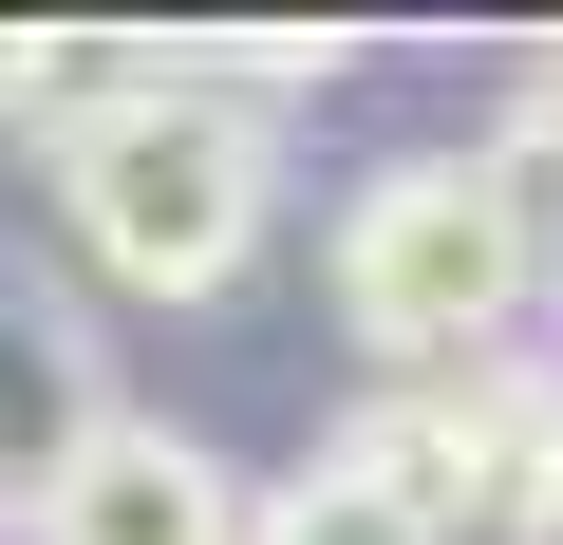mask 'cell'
Wrapping results in <instances>:
<instances>
[{
	"label": "cell",
	"instance_id": "4",
	"mask_svg": "<svg viewBox=\"0 0 563 545\" xmlns=\"http://www.w3.org/2000/svg\"><path fill=\"white\" fill-rule=\"evenodd\" d=\"M38 545H244V470L207 451V433H169V414H95L76 451H57V489L20 508Z\"/></svg>",
	"mask_w": 563,
	"mask_h": 545
},
{
	"label": "cell",
	"instance_id": "2",
	"mask_svg": "<svg viewBox=\"0 0 563 545\" xmlns=\"http://www.w3.org/2000/svg\"><path fill=\"white\" fill-rule=\"evenodd\" d=\"M526 283H544V226H526L507 151H395V170L339 207V320H357L395 377L507 358Z\"/></svg>",
	"mask_w": 563,
	"mask_h": 545
},
{
	"label": "cell",
	"instance_id": "5",
	"mask_svg": "<svg viewBox=\"0 0 563 545\" xmlns=\"http://www.w3.org/2000/svg\"><path fill=\"white\" fill-rule=\"evenodd\" d=\"M113 414V377H95V320L38 283V263H0V508H38L57 489V451Z\"/></svg>",
	"mask_w": 563,
	"mask_h": 545
},
{
	"label": "cell",
	"instance_id": "10",
	"mask_svg": "<svg viewBox=\"0 0 563 545\" xmlns=\"http://www.w3.org/2000/svg\"><path fill=\"white\" fill-rule=\"evenodd\" d=\"M544 545H563V526H544Z\"/></svg>",
	"mask_w": 563,
	"mask_h": 545
},
{
	"label": "cell",
	"instance_id": "6",
	"mask_svg": "<svg viewBox=\"0 0 563 545\" xmlns=\"http://www.w3.org/2000/svg\"><path fill=\"white\" fill-rule=\"evenodd\" d=\"M244 545H413V526H395L376 489H339V470H301V489H263V508H244Z\"/></svg>",
	"mask_w": 563,
	"mask_h": 545
},
{
	"label": "cell",
	"instance_id": "1",
	"mask_svg": "<svg viewBox=\"0 0 563 545\" xmlns=\"http://www.w3.org/2000/svg\"><path fill=\"white\" fill-rule=\"evenodd\" d=\"M38 170H57L76 244L113 263L132 302H225L244 263H263V226H282V132H263L244 95L169 76V57L76 76L57 132H38Z\"/></svg>",
	"mask_w": 563,
	"mask_h": 545
},
{
	"label": "cell",
	"instance_id": "7",
	"mask_svg": "<svg viewBox=\"0 0 563 545\" xmlns=\"http://www.w3.org/2000/svg\"><path fill=\"white\" fill-rule=\"evenodd\" d=\"M57 95H76V57H57V39H0V113H38V132H57Z\"/></svg>",
	"mask_w": 563,
	"mask_h": 545
},
{
	"label": "cell",
	"instance_id": "9",
	"mask_svg": "<svg viewBox=\"0 0 563 545\" xmlns=\"http://www.w3.org/2000/svg\"><path fill=\"white\" fill-rule=\"evenodd\" d=\"M544 302H563V226H544Z\"/></svg>",
	"mask_w": 563,
	"mask_h": 545
},
{
	"label": "cell",
	"instance_id": "3",
	"mask_svg": "<svg viewBox=\"0 0 563 545\" xmlns=\"http://www.w3.org/2000/svg\"><path fill=\"white\" fill-rule=\"evenodd\" d=\"M339 489H376L413 545H544L563 526V377L544 358H451V377H395L339 414L320 451Z\"/></svg>",
	"mask_w": 563,
	"mask_h": 545
},
{
	"label": "cell",
	"instance_id": "8",
	"mask_svg": "<svg viewBox=\"0 0 563 545\" xmlns=\"http://www.w3.org/2000/svg\"><path fill=\"white\" fill-rule=\"evenodd\" d=\"M526 151H563V57H526V95H507V170Z\"/></svg>",
	"mask_w": 563,
	"mask_h": 545
}]
</instances>
